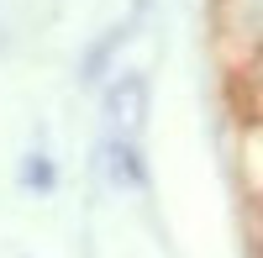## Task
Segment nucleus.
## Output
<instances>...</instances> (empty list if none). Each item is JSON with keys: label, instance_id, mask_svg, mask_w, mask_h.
<instances>
[{"label": "nucleus", "instance_id": "nucleus-1", "mask_svg": "<svg viewBox=\"0 0 263 258\" xmlns=\"http://www.w3.org/2000/svg\"><path fill=\"white\" fill-rule=\"evenodd\" d=\"M147 105H153V84L142 69H121L100 95V111L111 121V132H126V137H137L147 126Z\"/></svg>", "mask_w": 263, "mask_h": 258}, {"label": "nucleus", "instance_id": "nucleus-2", "mask_svg": "<svg viewBox=\"0 0 263 258\" xmlns=\"http://www.w3.org/2000/svg\"><path fill=\"white\" fill-rule=\"evenodd\" d=\"M100 158H105V179H111L116 190L147 195L153 174H147V158H142L137 137H126V132H111V137H105V148H100Z\"/></svg>", "mask_w": 263, "mask_h": 258}, {"label": "nucleus", "instance_id": "nucleus-3", "mask_svg": "<svg viewBox=\"0 0 263 258\" xmlns=\"http://www.w3.org/2000/svg\"><path fill=\"white\" fill-rule=\"evenodd\" d=\"M126 37H132V21H116V27H105L90 48L79 53V84H100L105 74H116V53L126 48Z\"/></svg>", "mask_w": 263, "mask_h": 258}, {"label": "nucleus", "instance_id": "nucleus-4", "mask_svg": "<svg viewBox=\"0 0 263 258\" xmlns=\"http://www.w3.org/2000/svg\"><path fill=\"white\" fill-rule=\"evenodd\" d=\"M216 27L232 42H248L258 53L263 48V0H216Z\"/></svg>", "mask_w": 263, "mask_h": 258}, {"label": "nucleus", "instance_id": "nucleus-5", "mask_svg": "<svg viewBox=\"0 0 263 258\" xmlns=\"http://www.w3.org/2000/svg\"><path fill=\"white\" fill-rule=\"evenodd\" d=\"M16 185L27 190V195H53L58 190V163L48 158V148H32V153L16 163Z\"/></svg>", "mask_w": 263, "mask_h": 258}, {"label": "nucleus", "instance_id": "nucleus-6", "mask_svg": "<svg viewBox=\"0 0 263 258\" xmlns=\"http://www.w3.org/2000/svg\"><path fill=\"white\" fill-rule=\"evenodd\" d=\"M153 11V0H132V21H137V16H147Z\"/></svg>", "mask_w": 263, "mask_h": 258}, {"label": "nucleus", "instance_id": "nucleus-7", "mask_svg": "<svg viewBox=\"0 0 263 258\" xmlns=\"http://www.w3.org/2000/svg\"><path fill=\"white\" fill-rule=\"evenodd\" d=\"M0 48H6V27H0Z\"/></svg>", "mask_w": 263, "mask_h": 258}]
</instances>
